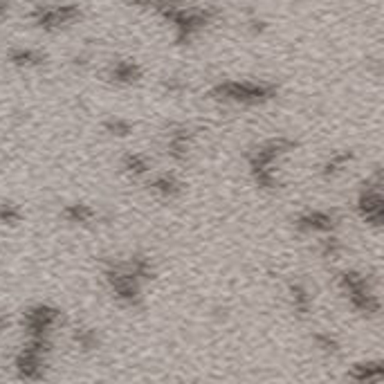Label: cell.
Masks as SVG:
<instances>
[{
	"mask_svg": "<svg viewBox=\"0 0 384 384\" xmlns=\"http://www.w3.org/2000/svg\"><path fill=\"white\" fill-rule=\"evenodd\" d=\"M279 88L267 81H222L213 86L209 97L216 102H236L245 106H258L276 99Z\"/></svg>",
	"mask_w": 384,
	"mask_h": 384,
	"instance_id": "cell-1",
	"label": "cell"
},
{
	"mask_svg": "<svg viewBox=\"0 0 384 384\" xmlns=\"http://www.w3.org/2000/svg\"><path fill=\"white\" fill-rule=\"evenodd\" d=\"M81 7L75 3L66 5H41L32 12V23L43 32H59L64 28H70L77 21H81Z\"/></svg>",
	"mask_w": 384,
	"mask_h": 384,
	"instance_id": "cell-2",
	"label": "cell"
},
{
	"mask_svg": "<svg viewBox=\"0 0 384 384\" xmlns=\"http://www.w3.org/2000/svg\"><path fill=\"white\" fill-rule=\"evenodd\" d=\"M357 211L369 227H382L384 222V204H382V171L373 173V177L364 182L360 198H357Z\"/></svg>",
	"mask_w": 384,
	"mask_h": 384,
	"instance_id": "cell-3",
	"label": "cell"
},
{
	"mask_svg": "<svg viewBox=\"0 0 384 384\" xmlns=\"http://www.w3.org/2000/svg\"><path fill=\"white\" fill-rule=\"evenodd\" d=\"M61 321H64V312L55 306H48V303H39V306H32L23 312V328L28 337L50 335Z\"/></svg>",
	"mask_w": 384,
	"mask_h": 384,
	"instance_id": "cell-4",
	"label": "cell"
},
{
	"mask_svg": "<svg viewBox=\"0 0 384 384\" xmlns=\"http://www.w3.org/2000/svg\"><path fill=\"white\" fill-rule=\"evenodd\" d=\"M294 148H297V142L290 137L267 140L265 144H261L254 151V153H249V169H252V171H258V169H272L276 160L285 153H290Z\"/></svg>",
	"mask_w": 384,
	"mask_h": 384,
	"instance_id": "cell-5",
	"label": "cell"
},
{
	"mask_svg": "<svg viewBox=\"0 0 384 384\" xmlns=\"http://www.w3.org/2000/svg\"><path fill=\"white\" fill-rule=\"evenodd\" d=\"M14 369L21 380H30V382L43 380L46 378V355L23 346L14 357Z\"/></svg>",
	"mask_w": 384,
	"mask_h": 384,
	"instance_id": "cell-6",
	"label": "cell"
},
{
	"mask_svg": "<svg viewBox=\"0 0 384 384\" xmlns=\"http://www.w3.org/2000/svg\"><path fill=\"white\" fill-rule=\"evenodd\" d=\"M294 227H297L301 234H333L337 227V218L330 211H306L301 216L294 218Z\"/></svg>",
	"mask_w": 384,
	"mask_h": 384,
	"instance_id": "cell-7",
	"label": "cell"
},
{
	"mask_svg": "<svg viewBox=\"0 0 384 384\" xmlns=\"http://www.w3.org/2000/svg\"><path fill=\"white\" fill-rule=\"evenodd\" d=\"M108 79L113 84H119V86H133L142 79V68L135 61H117V64L108 70Z\"/></svg>",
	"mask_w": 384,
	"mask_h": 384,
	"instance_id": "cell-8",
	"label": "cell"
},
{
	"mask_svg": "<svg viewBox=\"0 0 384 384\" xmlns=\"http://www.w3.org/2000/svg\"><path fill=\"white\" fill-rule=\"evenodd\" d=\"M7 61L16 68H39L46 64L48 57L41 50H34V48H14L7 55Z\"/></svg>",
	"mask_w": 384,
	"mask_h": 384,
	"instance_id": "cell-9",
	"label": "cell"
},
{
	"mask_svg": "<svg viewBox=\"0 0 384 384\" xmlns=\"http://www.w3.org/2000/svg\"><path fill=\"white\" fill-rule=\"evenodd\" d=\"M348 303H351L357 312L369 315V317H375L380 312V299H378V294H373V290H360V292L348 294Z\"/></svg>",
	"mask_w": 384,
	"mask_h": 384,
	"instance_id": "cell-10",
	"label": "cell"
},
{
	"mask_svg": "<svg viewBox=\"0 0 384 384\" xmlns=\"http://www.w3.org/2000/svg\"><path fill=\"white\" fill-rule=\"evenodd\" d=\"M337 285H339V290H342L346 297L348 294H353V292H360V290H371V281L366 279L364 274L360 272H355V270H346L337 276Z\"/></svg>",
	"mask_w": 384,
	"mask_h": 384,
	"instance_id": "cell-11",
	"label": "cell"
},
{
	"mask_svg": "<svg viewBox=\"0 0 384 384\" xmlns=\"http://www.w3.org/2000/svg\"><path fill=\"white\" fill-rule=\"evenodd\" d=\"M382 362L380 360H375V362H360V364H355L353 369H351V378L355 382H378L382 380Z\"/></svg>",
	"mask_w": 384,
	"mask_h": 384,
	"instance_id": "cell-12",
	"label": "cell"
},
{
	"mask_svg": "<svg viewBox=\"0 0 384 384\" xmlns=\"http://www.w3.org/2000/svg\"><path fill=\"white\" fill-rule=\"evenodd\" d=\"M151 191H155L157 195H162V198H175V195L182 193V184L175 180L173 175H157L153 180L148 182Z\"/></svg>",
	"mask_w": 384,
	"mask_h": 384,
	"instance_id": "cell-13",
	"label": "cell"
},
{
	"mask_svg": "<svg viewBox=\"0 0 384 384\" xmlns=\"http://www.w3.org/2000/svg\"><path fill=\"white\" fill-rule=\"evenodd\" d=\"M61 213H64V218L68 222H75V225H88V222H93L97 218L95 209L90 207V204H84V202L68 204Z\"/></svg>",
	"mask_w": 384,
	"mask_h": 384,
	"instance_id": "cell-14",
	"label": "cell"
},
{
	"mask_svg": "<svg viewBox=\"0 0 384 384\" xmlns=\"http://www.w3.org/2000/svg\"><path fill=\"white\" fill-rule=\"evenodd\" d=\"M353 160H355L353 151H339V153L330 155V157L326 160L324 169H321V175H324V177H335L337 173H342L344 169L353 162Z\"/></svg>",
	"mask_w": 384,
	"mask_h": 384,
	"instance_id": "cell-15",
	"label": "cell"
},
{
	"mask_svg": "<svg viewBox=\"0 0 384 384\" xmlns=\"http://www.w3.org/2000/svg\"><path fill=\"white\" fill-rule=\"evenodd\" d=\"M290 299H292V308L299 317H308L310 315V294L306 290V285L301 283H290Z\"/></svg>",
	"mask_w": 384,
	"mask_h": 384,
	"instance_id": "cell-16",
	"label": "cell"
},
{
	"mask_svg": "<svg viewBox=\"0 0 384 384\" xmlns=\"http://www.w3.org/2000/svg\"><path fill=\"white\" fill-rule=\"evenodd\" d=\"M122 166H124V171L131 173V175H135V177L148 173V169H151L148 160H146L144 155H140V153H128V155H124Z\"/></svg>",
	"mask_w": 384,
	"mask_h": 384,
	"instance_id": "cell-17",
	"label": "cell"
},
{
	"mask_svg": "<svg viewBox=\"0 0 384 384\" xmlns=\"http://www.w3.org/2000/svg\"><path fill=\"white\" fill-rule=\"evenodd\" d=\"M73 339L79 344V348H84V351H95V348H99V337L93 328H75Z\"/></svg>",
	"mask_w": 384,
	"mask_h": 384,
	"instance_id": "cell-18",
	"label": "cell"
},
{
	"mask_svg": "<svg viewBox=\"0 0 384 384\" xmlns=\"http://www.w3.org/2000/svg\"><path fill=\"white\" fill-rule=\"evenodd\" d=\"M252 177L258 189L265 191H276L281 186V182L276 180V175L272 173V169H258V171H252Z\"/></svg>",
	"mask_w": 384,
	"mask_h": 384,
	"instance_id": "cell-19",
	"label": "cell"
},
{
	"mask_svg": "<svg viewBox=\"0 0 384 384\" xmlns=\"http://www.w3.org/2000/svg\"><path fill=\"white\" fill-rule=\"evenodd\" d=\"M21 220H23V211L19 204H14V202L0 204V222H3V225H19Z\"/></svg>",
	"mask_w": 384,
	"mask_h": 384,
	"instance_id": "cell-20",
	"label": "cell"
},
{
	"mask_svg": "<svg viewBox=\"0 0 384 384\" xmlns=\"http://www.w3.org/2000/svg\"><path fill=\"white\" fill-rule=\"evenodd\" d=\"M104 128H106V133H111V135H115V137H128L133 133V124L126 119L113 117V119L104 122Z\"/></svg>",
	"mask_w": 384,
	"mask_h": 384,
	"instance_id": "cell-21",
	"label": "cell"
},
{
	"mask_svg": "<svg viewBox=\"0 0 384 384\" xmlns=\"http://www.w3.org/2000/svg\"><path fill=\"white\" fill-rule=\"evenodd\" d=\"M312 339H315L317 348H321L324 353H328V355H337L339 353V342L330 333H315V335H312Z\"/></svg>",
	"mask_w": 384,
	"mask_h": 384,
	"instance_id": "cell-22",
	"label": "cell"
},
{
	"mask_svg": "<svg viewBox=\"0 0 384 384\" xmlns=\"http://www.w3.org/2000/svg\"><path fill=\"white\" fill-rule=\"evenodd\" d=\"M344 252V245L339 243V238H335L333 234H326V238L321 240V254L326 258H337Z\"/></svg>",
	"mask_w": 384,
	"mask_h": 384,
	"instance_id": "cell-23",
	"label": "cell"
},
{
	"mask_svg": "<svg viewBox=\"0 0 384 384\" xmlns=\"http://www.w3.org/2000/svg\"><path fill=\"white\" fill-rule=\"evenodd\" d=\"M162 86H164V90H169V93H182V90H186V84L182 81V79H177V77L166 79Z\"/></svg>",
	"mask_w": 384,
	"mask_h": 384,
	"instance_id": "cell-24",
	"label": "cell"
},
{
	"mask_svg": "<svg viewBox=\"0 0 384 384\" xmlns=\"http://www.w3.org/2000/svg\"><path fill=\"white\" fill-rule=\"evenodd\" d=\"M247 30L252 32V34H263L267 30V23L263 19H256V16H254V19L247 21Z\"/></svg>",
	"mask_w": 384,
	"mask_h": 384,
	"instance_id": "cell-25",
	"label": "cell"
},
{
	"mask_svg": "<svg viewBox=\"0 0 384 384\" xmlns=\"http://www.w3.org/2000/svg\"><path fill=\"white\" fill-rule=\"evenodd\" d=\"M73 61H75V66H79V68H86L88 64H90V55H79V57H75Z\"/></svg>",
	"mask_w": 384,
	"mask_h": 384,
	"instance_id": "cell-26",
	"label": "cell"
},
{
	"mask_svg": "<svg viewBox=\"0 0 384 384\" xmlns=\"http://www.w3.org/2000/svg\"><path fill=\"white\" fill-rule=\"evenodd\" d=\"M10 12V0H0V16Z\"/></svg>",
	"mask_w": 384,
	"mask_h": 384,
	"instance_id": "cell-27",
	"label": "cell"
},
{
	"mask_svg": "<svg viewBox=\"0 0 384 384\" xmlns=\"http://www.w3.org/2000/svg\"><path fill=\"white\" fill-rule=\"evenodd\" d=\"M7 326H10V319H7V315H0V333L7 330Z\"/></svg>",
	"mask_w": 384,
	"mask_h": 384,
	"instance_id": "cell-28",
	"label": "cell"
}]
</instances>
